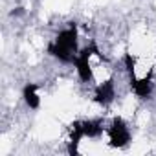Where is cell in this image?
<instances>
[{
  "instance_id": "obj_1",
  "label": "cell",
  "mask_w": 156,
  "mask_h": 156,
  "mask_svg": "<svg viewBox=\"0 0 156 156\" xmlns=\"http://www.w3.org/2000/svg\"><path fill=\"white\" fill-rule=\"evenodd\" d=\"M79 31L75 24L61 30L48 44V53L62 64H73L79 53Z\"/></svg>"
},
{
  "instance_id": "obj_2",
  "label": "cell",
  "mask_w": 156,
  "mask_h": 156,
  "mask_svg": "<svg viewBox=\"0 0 156 156\" xmlns=\"http://www.w3.org/2000/svg\"><path fill=\"white\" fill-rule=\"evenodd\" d=\"M107 136H108V145L114 149H125L132 140L129 123L119 116L112 118L110 125L107 127Z\"/></svg>"
},
{
  "instance_id": "obj_3",
  "label": "cell",
  "mask_w": 156,
  "mask_h": 156,
  "mask_svg": "<svg viewBox=\"0 0 156 156\" xmlns=\"http://www.w3.org/2000/svg\"><path fill=\"white\" fill-rule=\"evenodd\" d=\"M94 101L101 107H108L116 101V83L114 79H105L94 88Z\"/></svg>"
},
{
  "instance_id": "obj_4",
  "label": "cell",
  "mask_w": 156,
  "mask_h": 156,
  "mask_svg": "<svg viewBox=\"0 0 156 156\" xmlns=\"http://www.w3.org/2000/svg\"><path fill=\"white\" fill-rule=\"evenodd\" d=\"M83 132H85V138L96 140V138H99L103 132H107L105 121H103L101 118H90V119H83Z\"/></svg>"
},
{
  "instance_id": "obj_5",
  "label": "cell",
  "mask_w": 156,
  "mask_h": 156,
  "mask_svg": "<svg viewBox=\"0 0 156 156\" xmlns=\"http://www.w3.org/2000/svg\"><path fill=\"white\" fill-rule=\"evenodd\" d=\"M22 99L26 103L28 108L37 110L41 107V96H39V85L35 83H26V87L22 88Z\"/></svg>"
}]
</instances>
